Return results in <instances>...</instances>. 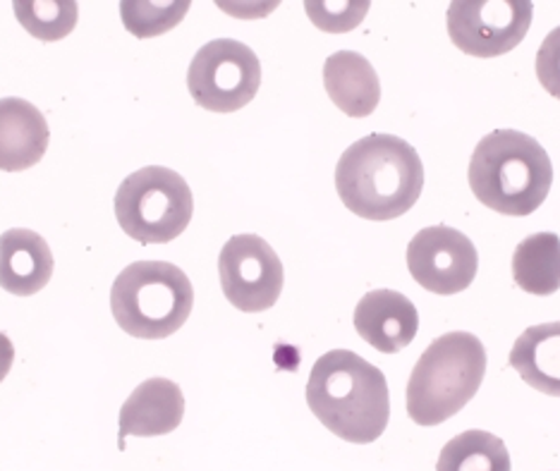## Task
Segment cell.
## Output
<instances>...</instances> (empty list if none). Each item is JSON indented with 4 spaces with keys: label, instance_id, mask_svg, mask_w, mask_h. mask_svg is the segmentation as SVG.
<instances>
[{
    "label": "cell",
    "instance_id": "8992f818",
    "mask_svg": "<svg viewBox=\"0 0 560 471\" xmlns=\"http://www.w3.org/2000/svg\"><path fill=\"white\" fill-rule=\"evenodd\" d=\"M195 213L192 189L183 175L161 165L127 175L116 195V219L125 235L142 245L180 237Z\"/></svg>",
    "mask_w": 560,
    "mask_h": 471
},
{
    "label": "cell",
    "instance_id": "7c38bea8",
    "mask_svg": "<svg viewBox=\"0 0 560 471\" xmlns=\"http://www.w3.org/2000/svg\"><path fill=\"white\" fill-rule=\"evenodd\" d=\"M185 398L177 384L168 378H149L139 384L120 410V450L125 438H151L173 433L183 424Z\"/></svg>",
    "mask_w": 560,
    "mask_h": 471
},
{
    "label": "cell",
    "instance_id": "7402d4cb",
    "mask_svg": "<svg viewBox=\"0 0 560 471\" xmlns=\"http://www.w3.org/2000/svg\"><path fill=\"white\" fill-rule=\"evenodd\" d=\"M537 78L553 98H560V27L549 32L537 50Z\"/></svg>",
    "mask_w": 560,
    "mask_h": 471
},
{
    "label": "cell",
    "instance_id": "6da1fadb",
    "mask_svg": "<svg viewBox=\"0 0 560 471\" xmlns=\"http://www.w3.org/2000/svg\"><path fill=\"white\" fill-rule=\"evenodd\" d=\"M340 201L364 221H393L410 211L424 189L417 149L396 134H369L336 165Z\"/></svg>",
    "mask_w": 560,
    "mask_h": 471
},
{
    "label": "cell",
    "instance_id": "52a82bcc",
    "mask_svg": "<svg viewBox=\"0 0 560 471\" xmlns=\"http://www.w3.org/2000/svg\"><path fill=\"white\" fill-rule=\"evenodd\" d=\"M261 62L242 42L215 39L197 50L187 70V89L195 104L211 113H235L257 96Z\"/></svg>",
    "mask_w": 560,
    "mask_h": 471
},
{
    "label": "cell",
    "instance_id": "d6986e66",
    "mask_svg": "<svg viewBox=\"0 0 560 471\" xmlns=\"http://www.w3.org/2000/svg\"><path fill=\"white\" fill-rule=\"evenodd\" d=\"M20 24L34 39L60 42L78 24V3L72 0H20L12 5Z\"/></svg>",
    "mask_w": 560,
    "mask_h": 471
},
{
    "label": "cell",
    "instance_id": "44dd1931",
    "mask_svg": "<svg viewBox=\"0 0 560 471\" xmlns=\"http://www.w3.org/2000/svg\"><path fill=\"white\" fill-rule=\"evenodd\" d=\"M312 22L324 32H350L364 20L369 3H307Z\"/></svg>",
    "mask_w": 560,
    "mask_h": 471
},
{
    "label": "cell",
    "instance_id": "5b68a950",
    "mask_svg": "<svg viewBox=\"0 0 560 471\" xmlns=\"http://www.w3.org/2000/svg\"><path fill=\"white\" fill-rule=\"evenodd\" d=\"M195 307V287L183 269L168 261H135L116 278L110 311L127 335L171 338Z\"/></svg>",
    "mask_w": 560,
    "mask_h": 471
},
{
    "label": "cell",
    "instance_id": "30bf717a",
    "mask_svg": "<svg viewBox=\"0 0 560 471\" xmlns=\"http://www.w3.org/2000/svg\"><path fill=\"white\" fill-rule=\"evenodd\" d=\"M407 269L434 295H457L477 278L479 254L465 233L448 225H431L407 245Z\"/></svg>",
    "mask_w": 560,
    "mask_h": 471
},
{
    "label": "cell",
    "instance_id": "5bb4252c",
    "mask_svg": "<svg viewBox=\"0 0 560 471\" xmlns=\"http://www.w3.org/2000/svg\"><path fill=\"white\" fill-rule=\"evenodd\" d=\"M54 278V254L46 239L24 227L0 235V287L15 297H32Z\"/></svg>",
    "mask_w": 560,
    "mask_h": 471
},
{
    "label": "cell",
    "instance_id": "9c48e42d",
    "mask_svg": "<svg viewBox=\"0 0 560 471\" xmlns=\"http://www.w3.org/2000/svg\"><path fill=\"white\" fill-rule=\"evenodd\" d=\"M219 275L225 299L245 314L271 309L285 283L283 263L259 235L228 239L219 257Z\"/></svg>",
    "mask_w": 560,
    "mask_h": 471
},
{
    "label": "cell",
    "instance_id": "603a6c76",
    "mask_svg": "<svg viewBox=\"0 0 560 471\" xmlns=\"http://www.w3.org/2000/svg\"><path fill=\"white\" fill-rule=\"evenodd\" d=\"M12 362H15V348L5 333H0V384H3L5 376L10 374Z\"/></svg>",
    "mask_w": 560,
    "mask_h": 471
},
{
    "label": "cell",
    "instance_id": "ba28073f",
    "mask_svg": "<svg viewBox=\"0 0 560 471\" xmlns=\"http://www.w3.org/2000/svg\"><path fill=\"white\" fill-rule=\"evenodd\" d=\"M529 0H455L448 36L467 56L499 58L525 39L532 24Z\"/></svg>",
    "mask_w": 560,
    "mask_h": 471
},
{
    "label": "cell",
    "instance_id": "ac0fdd59",
    "mask_svg": "<svg viewBox=\"0 0 560 471\" xmlns=\"http://www.w3.org/2000/svg\"><path fill=\"white\" fill-rule=\"evenodd\" d=\"M511 452L489 431H465L443 445L436 471H511Z\"/></svg>",
    "mask_w": 560,
    "mask_h": 471
},
{
    "label": "cell",
    "instance_id": "7a4b0ae2",
    "mask_svg": "<svg viewBox=\"0 0 560 471\" xmlns=\"http://www.w3.org/2000/svg\"><path fill=\"white\" fill-rule=\"evenodd\" d=\"M307 404L338 438L369 445L384 436L388 426V380L358 352L330 350L312 366Z\"/></svg>",
    "mask_w": 560,
    "mask_h": 471
},
{
    "label": "cell",
    "instance_id": "ffe728a7",
    "mask_svg": "<svg viewBox=\"0 0 560 471\" xmlns=\"http://www.w3.org/2000/svg\"><path fill=\"white\" fill-rule=\"evenodd\" d=\"M189 10L187 0L180 3H144V0H122L120 15L125 30L135 34L137 39H151L171 32L183 22Z\"/></svg>",
    "mask_w": 560,
    "mask_h": 471
},
{
    "label": "cell",
    "instance_id": "e0dca14e",
    "mask_svg": "<svg viewBox=\"0 0 560 471\" xmlns=\"http://www.w3.org/2000/svg\"><path fill=\"white\" fill-rule=\"evenodd\" d=\"M513 280L527 295H556L560 290V237L537 233L522 239L513 254Z\"/></svg>",
    "mask_w": 560,
    "mask_h": 471
},
{
    "label": "cell",
    "instance_id": "4fadbf2b",
    "mask_svg": "<svg viewBox=\"0 0 560 471\" xmlns=\"http://www.w3.org/2000/svg\"><path fill=\"white\" fill-rule=\"evenodd\" d=\"M48 139V122L39 108L18 96L0 98V170H30L44 158Z\"/></svg>",
    "mask_w": 560,
    "mask_h": 471
},
{
    "label": "cell",
    "instance_id": "8fae6325",
    "mask_svg": "<svg viewBox=\"0 0 560 471\" xmlns=\"http://www.w3.org/2000/svg\"><path fill=\"white\" fill-rule=\"evenodd\" d=\"M354 330L381 354H398L417 338L419 314L396 290H374L354 309Z\"/></svg>",
    "mask_w": 560,
    "mask_h": 471
},
{
    "label": "cell",
    "instance_id": "2e32d148",
    "mask_svg": "<svg viewBox=\"0 0 560 471\" xmlns=\"http://www.w3.org/2000/svg\"><path fill=\"white\" fill-rule=\"evenodd\" d=\"M508 362L527 386L560 398V321L529 326L515 340Z\"/></svg>",
    "mask_w": 560,
    "mask_h": 471
},
{
    "label": "cell",
    "instance_id": "277c9868",
    "mask_svg": "<svg viewBox=\"0 0 560 471\" xmlns=\"http://www.w3.org/2000/svg\"><path fill=\"white\" fill-rule=\"evenodd\" d=\"M487 374L483 342L465 330L436 338L407 380V414L419 426H439L475 398Z\"/></svg>",
    "mask_w": 560,
    "mask_h": 471
},
{
    "label": "cell",
    "instance_id": "3957f363",
    "mask_svg": "<svg viewBox=\"0 0 560 471\" xmlns=\"http://www.w3.org/2000/svg\"><path fill=\"white\" fill-rule=\"evenodd\" d=\"M469 187L483 207L513 215H532L553 185V165L537 139L517 130H495L475 146Z\"/></svg>",
    "mask_w": 560,
    "mask_h": 471
},
{
    "label": "cell",
    "instance_id": "9a60e30c",
    "mask_svg": "<svg viewBox=\"0 0 560 471\" xmlns=\"http://www.w3.org/2000/svg\"><path fill=\"white\" fill-rule=\"evenodd\" d=\"M330 101L350 118H366L378 108L381 82L372 62L354 50H338L324 62Z\"/></svg>",
    "mask_w": 560,
    "mask_h": 471
}]
</instances>
